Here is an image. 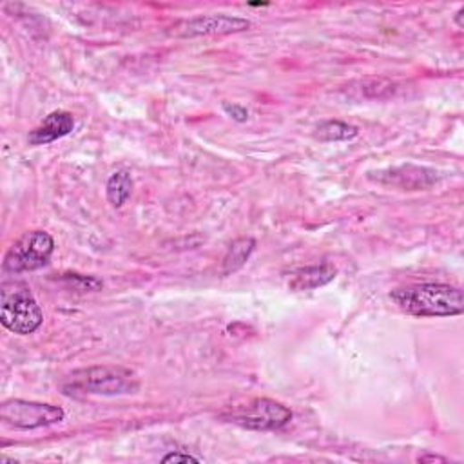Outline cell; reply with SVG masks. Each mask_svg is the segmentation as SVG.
<instances>
[{"label":"cell","mask_w":464,"mask_h":464,"mask_svg":"<svg viewBox=\"0 0 464 464\" xmlns=\"http://www.w3.org/2000/svg\"><path fill=\"white\" fill-rule=\"evenodd\" d=\"M162 462H202L198 457L191 455V453H182V452H170L167 453Z\"/></svg>","instance_id":"obj_17"},{"label":"cell","mask_w":464,"mask_h":464,"mask_svg":"<svg viewBox=\"0 0 464 464\" xmlns=\"http://www.w3.org/2000/svg\"><path fill=\"white\" fill-rule=\"evenodd\" d=\"M73 129H75V119L71 112L53 111L46 116L44 122L38 128H35L29 133L28 140L31 145H47L51 142L68 137Z\"/></svg>","instance_id":"obj_9"},{"label":"cell","mask_w":464,"mask_h":464,"mask_svg":"<svg viewBox=\"0 0 464 464\" xmlns=\"http://www.w3.org/2000/svg\"><path fill=\"white\" fill-rule=\"evenodd\" d=\"M254 249H256V240L251 236H244L238 238L236 242H232L223 258V274L228 276L238 272L249 261Z\"/></svg>","instance_id":"obj_11"},{"label":"cell","mask_w":464,"mask_h":464,"mask_svg":"<svg viewBox=\"0 0 464 464\" xmlns=\"http://www.w3.org/2000/svg\"><path fill=\"white\" fill-rule=\"evenodd\" d=\"M54 253V240L46 230H31L21 236L4 256V270L12 274L46 267Z\"/></svg>","instance_id":"obj_5"},{"label":"cell","mask_w":464,"mask_h":464,"mask_svg":"<svg viewBox=\"0 0 464 464\" xmlns=\"http://www.w3.org/2000/svg\"><path fill=\"white\" fill-rule=\"evenodd\" d=\"M360 135V129L352 124H346V122H339V120H328L318 126L314 137L319 142L330 144V142H348V140H354Z\"/></svg>","instance_id":"obj_13"},{"label":"cell","mask_w":464,"mask_h":464,"mask_svg":"<svg viewBox=\"0 0 464 464\" xmlns=\"http://www.w3.org/2000/svg\"><path fill=\"white\" fill-rule=\"evenodd\" d=\"M0 321H3L4 328L19 336H29L42 327L44 314L29 286L22 283L3 286Z\"/></svg>","instance_id":"obj_3"},{"label":"cell","mask_w":464,"mask_h":464,"mask_svg":"<svg viewBox=\"0 0 464 464\" xmlns=\"http://www.w3.org/2000/svg\"><path fill=\"white\" fill-rule=\"evenodd\" d=\"M66 412L61 406L35 402V401H22V399H10L0 404V419L4 425L17 428V430H35L51 427L56 423H62Z\"/></svg>","instance_id":"obj_6"},{"label":"cell","mask_w":464,"mask_h":464,"mask_svg":"<svg viewBox=\"0 0 464 464\" xmlns=\"http://www.w3.org/2000/svg\"><path fill=\"white\" fill-rule=\"evenodd\" d=\"M133 178L129 170H116L114 174H111V178L107 180L105 186V193H107V200L112 207L120 209L128 203V200L133 195Z\"/></svg>","instance_id":"obj_12"},{"label":"cell","mask_w":464,"mask_h":464,"mask_svg":"<svg viewBox=\"0 0 464 464\" xmlns=\"http://www.w3.org/2000/svg\"><path fill=\"white\" fill-rule=\"evenodd\" d=\"M419 462H446V459L441 455H423L419 457Z\"/></svg>","instance_id":"obj_18"},{"label":"cell","mask_w":464,"mask_h":464,"mask_svg":"<svg viewBox=\"0 0 464 464\" xmlns=\"http://www.w3.org/2000/svg\"><path fill=\"white\" fill-rule=\"evenodd\" d=\"M462 15H464V8H460V10L455 13V24H457L459 28L464 26V24H462Z\"/></svg>","instance_id":"obj_19"},{"label":"cell","mask_w":464,"mask_h":464,"mask_svg":"<svg viewBox=\"0 0 464 464\" xmlns=\"http://www.w3.org/2000/svg\"><path fill=\"white\" fill-rule=\"evenodd\" d=\"M369 178L381 186H392L402 191H425L439 182V172L430 167L406 163L369 172Z\"/></svg>","instance_id":"obj_7"},{"label":"cell","mask_w":464,"mask_h":464,"mask_svg":"<svg viewBox=\"0 0 464 464\" xmlns=\"http://www.w3.org/2000/svg\"><path fill=\"white\" fill-rule=\"evenodd\" d=\"M363 91H365V96L369 98H388L395 93V86L388 80H369L363 84Z\"/></svg>","instance_id":"obj_15"},{"label":"cell","mask_w":464,"mask_h":464,"mask_svg":"<svg viewBox=\"0 0 464 464\" xmlns=\"http://www.w3.org/2000/svg\"><path fill=\"white\" fill-rule=\"evenodd\" d=\"M221 419L232 425H238L245 430L272 432L286 427L293 421V412H290V409H286L285 404L274 399L256 397L245 404L228 409L221 414Z\"/></svg>","instance_id":"obj_4"},{"label":"cell","mask_w":464,"mask_h":464,"mask_svg":"<svg viewBox=\"0 0 464 464\" xmlns=\"http://www.w3.org/2000/svg\"><path fill=\"white\" fill-rule=\"evenodd\" d=\"M223 111L230 116L232 120H236V122H247L249 120V111L244 107V105H240V104H228V102H225L223 104Z\"/></svg>","instance_id":"obj_16"},{"label":"cell","mask_w":464,"mask_h":464,"mask_svg":"<svg viewBox=\"0 0 464 464\" xmlns=\"http://www.w3.org/2000/svg\"><path fill=\"white\" fill-rule=\"evenodd\" d=\"M337 276V269L325 261L319 265H312V267H303L300 270H296L288 281L290 290L294 293H305V290H314L319 286L328 285L330 281H334Z\"/></svg>","instance_id":"obj_10"},{"label":"cell","mask_w":464,"mask_h":464,"mask_svg":"<svg viewBox=\"0 0 464 464\" xmlns=\"http://www.w3.org/2000/svg\"><path fill=\"white\" fill-rule=\"evenodd\" d=\"M140 390L138 376L126 367H89L75 370L62 385V392L71 397L80 395H129Z\"/></svg>","instance_id":"obj_2"},{"label":"cell","mask_w":464,"mask_h":464,"mask_svg":"<svg viewBox=\"0 0 464 464\" xmlns=\"http://www.w3.org/2000/svg\"><path fill=\"white\" fill-rule=\"evenodd\" d=\"M64 281L68 285H71L75 290H80V293H96V290H102L104 283L102 279L95 278V276H80V274H66Z\"/></svg>","instance_id":"obj_14"},{"label":"cell","mask_w":464,"mask_h":464,"mask_svg":"<svg viewBox=\"0 0 464 464\" xmlns=\"http://www.w3.org/2000/svg\"><path fill=\"white\" fill-rule=\"evenodd\" d=\"M251 28V22L242 17L230 15H202L189 21H182L172 28V35L182 38L209 37V35H232L242 33Z\"/></svg>","instance_id":"obj_8"},{"label":"cell","mask_w":464,"mask_h":464,"mask_svg":"<svg viewBox=\"0 0 464 464\" xmlns=\"http://www.w3.org/2000/svg\"><path fill=\"white\" fill-rule=\"evenodd\" d=\"M390 298L401 311L416 318H450L464 312L462 290L444 283L397 288Z\"/></svg>","instance_id":"obj_1"}]
</instances>
